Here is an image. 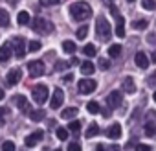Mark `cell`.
<instances>
[{"label": "cell", "mask_w": 156, "mask_h": 151, "mask_svg": "<svg viewBox=\"0 0 156 151\" xmlns=\"http://www.w3.org/2000/svg\"><path fill=\"white\" fill-rule=\"evenodd\" d=\"M70 15L73 17V20L77 22H83L87 19L92 17V8L88 2H83V0H79V2H73L70 6Z\"/></svg>", "instance_id": "1"}, {"label": "cell", "mask_w": 156, "mask_h": 151, "mask_svg": "<svg viewBox=\"0 0 156 151\" xmlns=\"http://www.w3.org/2000/svg\"><path fill=\"white\" fill-rule=\"evenodd\" d=\"M96 33H98V37H99L101 41H108V39H110L112 28H110V24H108V20H107L105 17H99V19L96 20Z\"/></svg>", "instance_id": "2"}, {"label": "cell", "mask_w": 156, "mask_h": 151, "mask_svg": "<svg viewBox=\"0 0 156 151\" xmlns=\"http://www.w3.org/2000/svg\"><path fill=\"white\" fill-rule=\"evenodd\" d=\"M31 28H33V31L44 33V35H48V33L53 31V24H51L48 19H42V17H35V19L31 20Z\"/></svg>", "instance_id": "3"}, {"label": "cell", "mask_w": 156, "mask_h": 151, "mask_svg": "<svg viewBox=\"0 0 156 151\" xmlns=\"http://www.w3.org/2000/svg\"><path fill=\"white\" fill-rule=\"evenodd\" d=\"M31 96H33V101H35V103L42 105V103L48 100V87H46V85H37V87H33Z\"/></svg>", "instance_id": "4"}, {"label": "cell", "mask_w": 156, "mask_h": 151, "mask_svg": "<svg viewBox=\"0 0 156 151\" xmlns=\"http://www.w3.org/2000/svg\"><path fill=\"white\" fill-rule=\"evenodd\" d=\"M28 70H30L31 78H41L46 68H44V63L42 61H30L28 63Z\"/></svg>", "instance_id": "5"}, {"label": "cell", "mask_w": 156, "mask_h": 151, "mask_svg": "<svg viewBox=\"0 0 156 151\" xmlns=\"http://www.w3.org/2000/svg\"><path fill=\"white\" fill-rule=\"evenodd\" d=\"M96 87H98V83L94 81V79H81L79 81V85H77V89H79V92L81 94H90V92H94L96 90Z\"/></svg>", "instance_id": "6"}, {"label": "cell", "mask_w": 156, "mask_h": 151, "mask_svg": "<svg viewBox=\"0 0 156 151\" xmlns=\"http://www.w3.org/2000/svg\"><path fill=\"white\" fill-rule=\"evenodd\" d=\"M107 103H108L110 109H118V107L123 103V96H121V92H119V90L110 92V94L107 96Z\"/></svg>", "instance_id": "7"}, {"label": "cell", "mask_w": 156, "mask_h": 151, "mask_svg": "<svg viewBox=\"0 0 156 151\" xmlns=\"http://www.w3.org/2000/svg\"><path fill=\"white\" fill-rule=\"evenodd\" d=\"M13 48H15V55L19 59H22L26 55V42H24L22 37H15L13 39Z\"/></svg>", "instance_id": "8"}, {"label": "cell", "mask_w": 156, "mask_h": 151, "mask_svg": "<svg viewBox=\"0 0 156 151\" xmlns=\"http://www.w3.org/2000/svg\"><path fill=\"white\" fill-rule=\"evenodd\" d=\"M20 78H22L20 68H13V70H9L8 76H6V83H8L9 87H13V85H17V83L20 81Z\"/></svg>", "instance_id": "9"}, {"label": "cell", "mask_w": 156, "mask_h": 151, "mask_svg": "<svg viewBox=\"0 0 156 151\" xmlns=\"http://www.w3.org/2000/svg\"><path fill=\"white\" fill-rule=\"evenodd\" d=\"M42 136H44V131H33L30 136H26L24 144H26L28 147H33V145H37V144L42 140Z\"/></svg>", "instance_id": "10"}, {"label": "cell", "mask_w": 156, "mask_h": 151, "mask_svg": "<svg viewBox=\"0 0 156 151\" xmlns=\"http://www.w3.org/2000/svg\"><path fill=\"white\" fill-rule=\"evenodd\" d=\"M62 101H64V92L61 89H55L53 90V96H51V101H50L51 109H59L62 105Z\"/></svg>", "instance_id": "11"}, {"label": "cell", "mask_w": 156, "mask_h": 151, "mask_svg": "<svg viewBox=\"0 0 156 151\" xmlns=\"http://www.w3.org/2000/svg\"><path fill=\"white\" fill-rule=\"evenodd\" d=\"M13 101H15V105L19 107L20 112H24V114H30V112H31V111H30V103H28V100H26L24 96H15Z\"/></svg>", "instance_id": "12"}, {"label": "cell", "mask_w": 156, "mask_h": 151, "mask_svg": "<svg viewBox=\"0 0 156 151\" xmlns=\"http://www.w3.org/2000/svg\"><path fill=\"white\" fill-rule=\"evenodd\" d=\"M11 48H13V44H9V42H6V44L0 46V63H8V61H9V57H11Z\"/></svg>", "instance_id": "13"}, {"label": "cell", "mask_w": 156, "mask_h": 151, "mask_svg": "<svg viewBox=\"0 0 156 151\" xmlns=\"http://www.w3.org/2000/svg\"><path fill=\"white\" fill-rule=\"evenodd\" d=\"M107 136H108L110 140H118V138L121 136V125H119V123H112V125L107 129Z\"/></svg>", "instance_id": "14"}, {"label": "cell", "mask_w": 156, "mask_h": 151, "mask_svg": "<svg viewBox=\"0 0 156 151\" xmlns=\"http://www.w3.org/2000/svg\"><path fill=\"white\" fill-rule=\"evenodd\" d=\"M123 92H127V94H134L136 92V83H134L132 78H125L123 79Z\"/></svg>", "instance_id": "15"}, {"label": "cell", "mask_w": 156, "mask_h": 151, "mask_svg": "<svg viewBox=\"0 0 156 151\" xmlns=\"http://www.w3.org/2000/svg\"><path fill=\"white\" fill-rule=\"evenodd\" d=\"M116 20H118V24H116V35L121 39V37H125V19L121 15H118Z\"/></svg>", "instance_id": "16"}, {"label": "cell", "mask_w": 156, "mask_h": 151, "mask_svg": "<svg viewBox=\"0 0 156 151\" xmlns=\"http://www.w3.org/2000/svg\"><path fill=\"white\" fill-rule=\"evenodd\" d=\"M134 61H136V64H138L140 68H147V66H149V57H147L143 52H138L136 57H134Z\"/></svg>", "instance_id": "17"}, {"label": "cell", "mask_w": 156, "mask_h": 151, "mask_svg": "<svg viewBox=\"0 0 156 151\" xmlns=\"http://www.w3.org/2000/svg\"><path fill=\"white\" fill-rule=\"evenodd\" d=\"M94 70H96L94 63H90V61H83V63H81V72H83L85 76H92Z\"/></svg>", "instance_id": "18"}, {"label": "cell", "mask_w": 156, "mask_h": 151, "mask_svg": "<svg viewBox=\"0 0 156 151\" xmlns=\"http://www.w3.org/2000/svg\"><path fill=\"white\" fill-rule=\"evenodd\" d=\"M77 107H68V109H64L62 112H61V118H64V120H70V118H73V116H77Z\"/></svg>", "instance_id": "19"}, {"label": "cell", "mask_w": 156, "mask_h": 151, "mask_svg": "<svg viewBox=\"0 0 156 151\" xmlns=\"http://www.w3.org/2000/svg\"><path fill=\"white\" fill-rule=\"evenodd\" d=\"M44 116H46V112H44L42 109H35V111L30 112V118H31L33 122H41V120H44Z\"/></svg>", "instance_id": "20"}, {"label": "cell", "mask_w": 156, "mask_h": 151, "mask_svg": "<svg viewBox=\"0 0 156 151\" xmlns=\"http://www.w3.org/2000/svg\"><path fill=\"white\" fill-rule=\"evenodd\" d=\"M0 26H2V28L9 26V13L6 9H0Z\"/></svg>", "instance_id": "21"}, {"label": "cell", "mask_w": 156, "mask_h": 151, "mask_svg": "<svg viewBox=\"0 0 156 151\" xmlns=\"http://www.w3.org/2000/svg\"><path fill=\"white\" fill-rule=\"evenodd\" d=\"M17 22H19L20 26L30 24V13H28V11H20V13H19V17H17Z\"/></svg>", "instance_id": "22"}, {"label": "cell", "mask_w": 156, "mask_h": 151, "mask_svg": "<svg viewBox=\"0 0 156 151\" xmlns=\"http://www.w3.org/2000/svg\"><path fill=\"white\" fill-rule=\"evenodd\" d=\"M83 53H85L87 57H94V55L98 53V48H96L94 44H85V46H83Z\"/></svg>", "instance_id": "23"}, {"label": "cell", "mask_w": 156, "mask_h": 151, "mask_svg": "<svg viewBox=\"0 0 156 151\" xmlns=\"http://www.w3.org/2000/svg\"><path fill=\"white\" fill-rule=\"evenodd\" d=\"M87 111H88L90 114H98V112H101V107H99L98 101H88V103H87Z\"/></svg>", "instance_id": "24"}, {"label": "cell", "mask_w": 156, "mask_h": 151, "mask_svg": "<svg viewBox=\"0 0 156 151\" xmlns=\"http://www.w3.org/2000/svg\"><path fill=\"white\" fill-rule=\"evenodd\" d=\"M98 133H99V125H98V123H90L88 129H87V138H92V136H96Z\"/></svg>", "instance_id": "25"}, {"label": "cell", "mask_w": 156, "mask_h": 151, "mask_svg": "<svg viewBox=\"0 0 156 151\" xmlns=\"http://www.w3.org/2000/svg\"><path fill=\"white\" fill-rule=\"evenodd\" d=\"M62 50H64L66 53H75V42L64 41V42H62Z\"/></svg>", "instance_id": "26"}, {"label": "cell", "mask_w": 156, "mask_h": 151, "mask_svg": "<svg viewBox=\"0 0 156 151\" xmlns=\"http://www.w3.org/2000/svg\"><path fill=\"white\" fill-rule=\"evenodd\" d=\"M108 55H110V57H119V55H121V46H119V44H112V46L108 48Z\"/></svg>", "instance_id": "27"}, {"label": "cell", "mask_w": 156, "mask_h": 151, "mask_svg": "<svg viewBox=\"0 0 156 151\" xmlns=\"http://www.w3.org/2000/svg\"><path fill=\"white\" fill-rule=\"evenodd\" d=\"M132 28H134V30H145V28H147V20H145V19L134 20V22H132Z\"/></svg>", "instance_id": "28"}, {"label": "cell", "mask_w": 156, "mask_h": 151, "mask_svg": "<svg viewBox=\"0 0 156 151\" xmlns=\"http://www.w3.org/2000/svg\"><path fill=\"white\" fill-rule=\"evenodd\" d=\"M141 6H143V9L152 11V9L156 8V2H154V0H141Z\"/></svg>", "instance_id": "29"}, {"label": "cell", "mask_w": 156, "mask_h": 151, "mask_svg": "<svg viewBox=\"0 0 156 151\" xmlns=\"http://www.w3.org/2000/svg\"><path fill=\"white\" fill-rule=\"evenodd\" d=\"M75 33H77V39H81V41H83V39L88 35V26H81V28L77 30Z\"/></svg>", "instance_id": "30"}, {"label": "cell", "mask_w": 156, "mask_h": 151, "mask_svg": "<svg viewBox=\"0 0 156 151\" xmlns=\"http://www.w3.org/2000/svg\"><path fill=\"white\" fill-rule=\"evenodd\" d=\"M79 129H81V122H70L68 123V131H72V133H79Z\"/></svg>", "instance_id": "31"}, {"label": "cell", "mask_w": 156, "mask_h": 151, "mask_svg": "<svg viewBox=\"0 0 156 151\" xmlns=\"http://www.w3.org/2000/svg\"><path fill=\"white\" fill-rule=\"evenodd\" d=\"M57 138H59V140H66V138H68V131H66L64 127H59V129H57Z\"/></svg>", "instance_id": "32"}, {"label": "cell", "mask_w": 156, "mask_h": 151, "mask_svg": "<svg viewBox=\"0 0 156 151\" xmlns=\"http://www.w3.org/2000/svg\"><path fill=\"white\" fill-rule=\"evenodd\" d=\"M6 114H8V109L6 107H0V127L6 123Z\"/></svg>", "instance_id": "33"}, {"label": "cell", "mask_w": 156, "mask_h": 151, "mask_svg": "<svg viewBox=\"0 0 156 151\" xmlns=\"http://www.w3.org/2000/svg\"><path fill=\"white\" fill-rule=\"evenodd\" d=\"M41 50V42L39 41H31L30 42V52H39Z\"/></svg>", "instance_id": "34"}, {"label": "cell", "mask_w": 156, "mask_h": 151, "mask_svg": "<svg viewBox=\"0 0 156 151\" xmlns=\"http://www.w3.org/2000/svg\"><path fill=\"white\" fill-rule=\"evenodd\" d=\"M99 68L101 70H108L110 68V61L108 59H99Z\"/></svg>", "instance_id": "35"}, {"label": "cell", "mask_w": 156, "mask_h": 151, "mask_svg": "<svg viewBox=\"0 0 156 151\" xmlns=\"http://www.w3.org/2000/svg\"><path fill=\"white\" fill-rule=\"evenodd\" d=\"M72 63H66V61H57V64H55V70H64V68H68Z\"/></svg>", "instance_id": "36"}, {"label": "cell", "mask_w": 156, "mask_h": 151, "mask_svg": "<svg viewBox=\"0 0 156 151\" xmlns=\"http://www.w3.org/2000/svg\"><path fill=\"white\" fill-rule=\"evenodd\" d=\"M2 149H4V151H13V149H15V144L8 140V142H4V144H2Z\"/></svg>", "instance_id": "37"}, {"label": "cell", "mask_w": 156, "mask_h": 151, "mask_svg": "<svg viewBox=\"0 0 156 151\" xmlns=\"http://www.w3.org/2000/svg\"><path fill=\"white\" fill-rule=\"evenodd\" d=\"M41 4L42 6H57L59 0H41Z\"/></svg>", "instance_id": "38"}, {"label": "cell", "mask_w": 156, "mask_h": 151, "mask_svg": "<svg viewBox=\"0 0 156 151\" xmlns=\"http://www.w3.org/2000/svg\"><path fill=\"white\" fill-rule=\"evenodd\" d=\"M68 149H70V151H79L81 145L77 144V142H72V144H68Z\"/></svg>", "instance_id": "39"}, {"label": "cell", "mask_w": 156, "mask_h": 151, "mask_svg": "<svg viewBox=\"0 0 156 151\" xmlns=\"http://www.w3.org/2000/svg\"><path fill=\"white\" fill-rule=\"evenodd\" d=\"M62 79H64V83H70V81L73 79V76H72V74H66V76H64Z\"/></svg>", "instance_id": "40"}, {"label": "cell", "mask_w": 156, "mask_h": 151, "mask_svg": "<svg viewBox=\"0 0 156 151\" xmlns=\"http://www.w3.org/2000/svg\"><path fill=\"white\" fill-rule=\"evenodd\" d=\"M70 63H72V64H79V59H77V57H72Z\"/></svg>", "instance_id": "41"}, {"label": "cell", "mask_w": 156, "mask_h": 151, "mask_svg": "<svg viewBox=\"0 0 156 151\" xmlns=\"http://www.w3.org/2000/svg\"><path fill=\"white\" fill-rule=\"evenodd\" d=\"M4 96H6L4 94V89H0V100H4Z\"/></svg>", "instance_id": "42"}, {"label": "cell", "mask_w": 156, "mask_h": 151, "mask_svg": "<svg viewBox=\"0 0 156 151\" xmlns=\"http://www.w3.org/2000/svg\"><path fill=\"white\" fill-rule=\"evenodd\" d=\"M103 2H107V4H108V6H110V4H112V2H114V0H103Z\"/></svg>", "instance_id": "43"}, {"label": "cell", "mask_w": 156, "mask_h": 151, "mask_svg": "<svg viewBox=\"0 0 156 151\" xmlns=\"http://www.w3.org/2000/svg\"><path fill=\"white\" fill-rule=\"evenodd\" d=\"M127 2H129V4H132V2H134V0H127Z\"/></svg>", "instance_id": "44"}, {"label": "cell", "mask_w": 156, "mask_h": 151, "mask_svg": "<svg viewBox=\"0 0 156 151\" xmlns=\"http://www.w3.org/2000/svg\"><path fill=\"white\" fill-rule=\"evenodd\" d=\"M152 98H154V101H156V92H154V96H152Z\"/></svg>", "instance_id": "45"}]
</instances>
